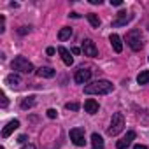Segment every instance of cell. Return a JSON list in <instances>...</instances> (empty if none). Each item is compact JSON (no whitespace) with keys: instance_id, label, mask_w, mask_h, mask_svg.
Wrapping results in <instances>:
<instances>
[{"instance_id":"cell-31","label":"cell","mask_w":149,"mask_h":149,"mask_svg":"<svg viewBox=\"0 0 149 149\" xmlns=\"http://www.w3.org/2000/svg\"><path fill=\"white\" fill-rule=\"evenodd\" d=\"M46 53H47L49 56H51V54H54V47H47V49H46Z\"/></svg>"},{"instance_id":"cell-1","label":"cell","mask_w":149,"mask_h":149,"mask_svg":"<svg viewBox=\"0 0 149 149\" xmlns=\"http://www.w3.org/2000/svg\"><path fill=\"white\" fill-rule=\"evenodd\" d=\"M112 90H114V84L107 79H98V81H93V83L84 86L86 95H107Z\"/></svg>"},{"instance_id":"cell-29","label":"cell","mask_w":149,"mask_h":149,"mask_svg":"<svg viewBox=\"0 0 149 149\" xmlns=\"http://www.w3.org/2000/svg\"><path fill=\"white\" fill-rule=\"evenodd\" d=\"M21 149H35V146H33V144H25Z\"/></svg>"},{"instance_id":"cell-7","label":"cell","mask_w":149,"mask_h":149,"mask_svg":"<svg viewBox=\"0 0 149 149\" xmlns=\"http://www.w3.org/2000/svg\"><path fill=\"white\" fill-rule=\"evenodd\" d=\"M90 77H91V70H88V68H79V70L76 72V76H74V81H76L77 84H86V83L90 81Z\"/></svg>"},{"instance_id":"cell-21","label":"cell","mask_w":149,"mask_h":149,"mask_svg":"<svg viewBox=\"0 0 149 149\" xmlns=\"http://www.w3.org/2000/svg\"><path fill=\"white\" fill-rule=\"evenodd\" d=\"M65 109L67 111H79V104L77 102H68V104H65Z\"/></svg>"},{"instance_id":"cell-4","label":"cell","mask_w":149,"mask_h":149,"mask_svg":"<svg viewBox=\"0 0 149 149\" xmlns=\"http://www.w3.org/2000/svg\"><path fill=\"white\" fill-rule=\"evenodd\" d=\"M126 44H128L133 51H140V49L144 47L140 30H130V32L126 33Z\"/></svg>"},{"instance_id":"cell-28","label":"cell","mask_w":149,"mask_h":149,"mask_svg":"<svg viewBox=\"0 0 149 149\" xmlns=\"http://www.w3.org/2000/svg\"><path fill=\"white\" fill-rule=\"evenodd\" d=\"M133 149H149V147H147V146H142V144H135Z\"/></svg>"},{"instance_id":"cell-23","label":"cell","mask_w":149,"mask_h":149,"mask_svg":"<svg viewBox=\"0 0 149 149\" xmlns=\"http://www.w3.org/2000/svg\"><path fill=\"white\" fill-rule=\"evenodd\" d=\"M4 32H6V18L0 16V33H4Z\"/></svg>"},{"instance_id":"cell-8","label":"cell","mask_w":149,"mask_h":149,"mask_svg":"<svg viewBox=\"0 0 149 149\" xmlns=\"http://www.w3.org/2000/svg\"><path fill=\"white\" fill-rule=\"evenodd\" d=\"M133 19V14H128L126 11H119L118 13V18L112 21V26H125L126 23H130Z\"/></svg>"},{"instance_id":"cell-30","label":"cell","mask_w":149,"mask_h":149,"mask_svg":"<svg viewBox=\"0 0 149 149\" xmlns=\"http://www.w3.org/2000/svg\"><path fill=\"white\" fill-rule=\"evenodd\" d=\"M90 4H93V6H100V4H102V0H90Z\"/></svg>"},{"instance_id":"cell-11","label":"cell","mask_w":149,"mask_h":149,"mask_svg":"<svg viewBox=\"0 0 149 149\" xmlns=\"http://www.w3.org/2000/svg\"><path fill=\"white\" fill-rule=\"evenodd\" d=\"M16 128H19V121H18V119L9 121V123L4 126V130H2V137H4V139H7V137H9V135L16 130Z\"/></svg>"},{"instance_id":"cell-22","label":"cell","mask_w":149,"mask_h":149,"mask_svg":"<svg viewBox=\"0 0 149 149\" xmlns=\"http://www.w3.org/2000/svg\"><path fill=\"white\" fill-rule=\"evenodd\" d=\"M56 116H58L56 109H47V118H49V119H54Z\"/></svg>"},{"instance_id":"cell-19","label":"cell","mask_w":149,"mask_h":149,"mask_svg":"<svg viewBox=\"0 0 149 149\" xmlns=\"http://www.w3.org/2000/svg\"><path fill=\"white\" fill-rule=\"evenodd\" d=\"M137 83L139 84H147L149 83V70H142L137 76Z\"/></svg>"},{"instance_id":"cell-12","label":"cell","mask_w":149,"mask_h":149,"mask_svg":"<svg viewBox=\"0 0 149 149\" xmlns=\"http://www.w3.org/2000/svg\"><path fill=\"white\" fill-rule=\"evenodd\" d=\"M54 74H56V70L53 67H40V68H37V76L39 77H44V79L54 77Z\"/></svg>"},{"instance_id":"cell-24","label":"cell","mask_w":149,"mask_h":149,"mask_svg":"<svg viewBox=\"0 0 149 149\" xmlns=\"http://www.w3.org/2000/svg\"><path fill=\"white\" fill-rule=\"evenodd\" d=\"M28 32H30V26H21V28L18 30L19 35H25V33H28Z\"/></svg>"},{"instance_id":"cell-5","label":"cell","mask_w":149,"mask_h":149,"mask_svg":"<svg viewBox=\"0 0 149 149\" xmlns=\"http://www.w3.org/2000/svg\"><path fill=\"white\" fill-rule=\"evenodd\" d=\"M83 53L84 56H90V58H97L98 56V49L95 46V42L91 39H84L83 40Z\"/></svg>"},{"instance_id":"cell-20","label":"cell","mask_w":149,"mask_h":149,"mask_svg":"<svg viewBox=\"0 0 149 149\" xmlns=\"http://www.w3.org/2000/svg\"><path fill=\"white\" fill-rule=\"evenodd\" d=\"M86 18H88V21H90V25H91L93 28H98V26H100V18H98L97 14L91 13V14H88Z\"/></svg>"},{"instance_id":"cell-6","label":"cell","mask_w":149,"mask_h":149,"mask_svg":"<svg viewBox=\"0 0 149 149\" xmlns=\"http://www.w3.org/2000/svg\"><path fill=\"white\" fill-rule=\"evenodd\" d=\"M70 140L76 144V146H84V128H72L70 130Z\"/></svg>"},{"instance_id":"cell-2","label":"cell","mask_w":149,"mask_h":149,"mask_svg":"<svg viewBox=\"0 0 149 149\" xmlns=\"http://www.w3.org/2000/svg\"><path fill=\"white\" fill-rule=\"evenodd\" d=\"M11 67H13L14 72H21V74H32V72L35 70L33 65H32V61H28L25 56H16V58L13 60Z\"/></svg>"},{"instance_id":"cell-27","label":"cell","mask_w":149,"mask_h":149,"mask_svg":"<svg viewBox=\"0 0 149 149\" xmlns=\"http://www.w3.org/2000/svg\"><path fill=\"white\" fill-rule=\"evenodd\" d=\"M26 140H28V137H26V135H19V137H18V142H19V144H25Z\"/></svg>"},{"instance_id":"cell-33","label":"cell","mask_w":149,"mask_h":149,"mask_svg":"<svg viewBox=\"0 0 149 149\" xmlns=\"http://www.w3.org/2000/svg\"><path fill=\"white\" fill-rule=\"evenodd\" d=\"M2 149H4V147H2Z\"/></svg>"},{"instance_id":"cell-10","label":"cell","mask_w":149,"mask_h":149,"mask_svg":"<svg viewBox=\"0 0 149 149\" xmlns=\"http://www.w3.org/2000/svg\"><path fill=\"white\" fill-rule=\"evenodd\" d=\"M133 139H135V132H133V130H130V132L121 139V140H118V142H116V147H118V149H126V147H130V146H132Z\"/></svg>"},{"instance_id":"cell-15","label":"cell","mask_w":149,"mask_h":149,"mask_svg":"<svg viewBox=\"0 0 149 149\" xmlns=\"http://www.w3.org/2000/svg\"><path fill=\"white\" fill-rule=\"evenodd\" d=\"M109 40H111V44H112V47H114L116 53H121V51H123V42H121V37H119L118 33H112V35L109 37Z\"/></svg>"},{"instance_id":"cell-16","label":"cell","mask_w":149,"mask_h":149,"mask_svg":"<svg viewBox=\"0 0 149 149\" xmlns=\"http://www.w3.org/2000/svg\"><path fill=\"white\" fill-rule=\"evenodd\" d=\"M70 37H72V28H70V26H63V28L58 32V39H60L61 42H63V40H68Z\"/></svg>"},{"instance_id":"cell-18","label":"cell","mask_w":149,"mask_h":149,"mask_svg":"<svg viewBox=\"0 0 149 149\" xmlns=\"http://www.w3.org/2000/svg\"><path fill=\"white\" fill-rule=\"evenodd\" d=\"M33 105H35V97L33 95H30V97H26V98L21 100V109H25V111L26 109H32Z\"/></svg>"},{"instance_id":"cell-9","label":"cell","mask_w":149,"mask_h":149,"mask_svg":"<svg viewBox=\"0 0 149 149\" xmlns=\"http://www.w3.org/2000/svg\"><path fill=\"white\" fill-rule=\"evenodd\" d=\"M6 83H7L13 90H18V88H21L23 79H21V76H19L18 72H13V74H9V76L6 77Z\"/></svg>"},{"instance_id":"cell-17","label":"cell","mask_w":149,"mask_h":149,"mask_svg":"<svg viewBox=\"0 0 149 149\" xmlns=\"http://www.w3.org/2000/svg\"><path fill=\"white\" fill-rule=\"evenodd\" d=\"M91 144H93V149H104V139L98 133L91 135Z\"/></svg>"},{"instance_id":"cell-25","label":"cell","mask_w":149,"mask_h":149,"mask_svg":"<svg viewBox=\"0 0 149 149\" xmlns=\"http://www.w3.org/2000/svg\"><path fill=\"white\" fill-rule=\"evenodd\" d=\"M111 6H116V7H119V6H123V0H111Z\"/></svg>"},{"instance_id":"cell-26","label":"cell","mask_w":149,"mask_h":149,"mask_svg":"<svg viewBox=\"0 0 149 149\" xmlns=\"http://www.w3.org/2000/svg\"><path fill=\"white\" fill-rule=\"evenodd\" d=\"M0 97H2V107L6 109V107H7V104H9V102H7V97H6L4 93H2V95H0Z\"/></svg>"},{"instance_id":"cell-13","label":"cell","mask_w":149,"mask_h":149,"mask_svg":"<svg viewBox=\"0 0 149 149\" xmlns=\"http://www.w3.org/2000/svg\"><path fill=\"white\" fill-rule=\"evenodd\" d=\"M58 53H60V56H61V60H63V63L65 65H72L74 63V58H72V54H70V51L67 49V47H63V46H60L58 47Z\"/></svg>"},{"instance_id":"cell-14","label":"cell","mask_w":149,"mask_h":149,"mask_svg":"<svg viewBox=\"0 0 149 149\" xmlns=\"http://www.w3.org/2000/svg\"><path fill=\"white\" fill-rule=\"evenodd\" d=\"M84 111H86L88 114H97V112H98V102L93 100V98H88V100L84 102Z\"/></svg>"},{"instance_id":"cell-32","label":"cell","mask_w":149,"mask_h":149,"mask_svg":"<svg viewBox=\"0 0 149 149\" xmlns=\"http://www.w3.org/2000/svg\"><path fill=\"white\" fill-rule=\"evenodd\" d=\"M79 53H81L79 47H72V54H79Z\"/></svg>"},{"instance_id":"cell-3","label":"cell","mask_w":149,"mask_h":149,"mask_svg":"<svg viewBox=\"0 0 149 149\" xmlns=\"http://www.w3.org/2000/svg\"><path fill=\"white\" fill-rule=\"evenodd\" d=\"M123 128H125V116H123L121 112H114V114H112V119H111V126L107 128V133H109L111 137H114V135H118Z\"/></svg>"}]
</instances>
